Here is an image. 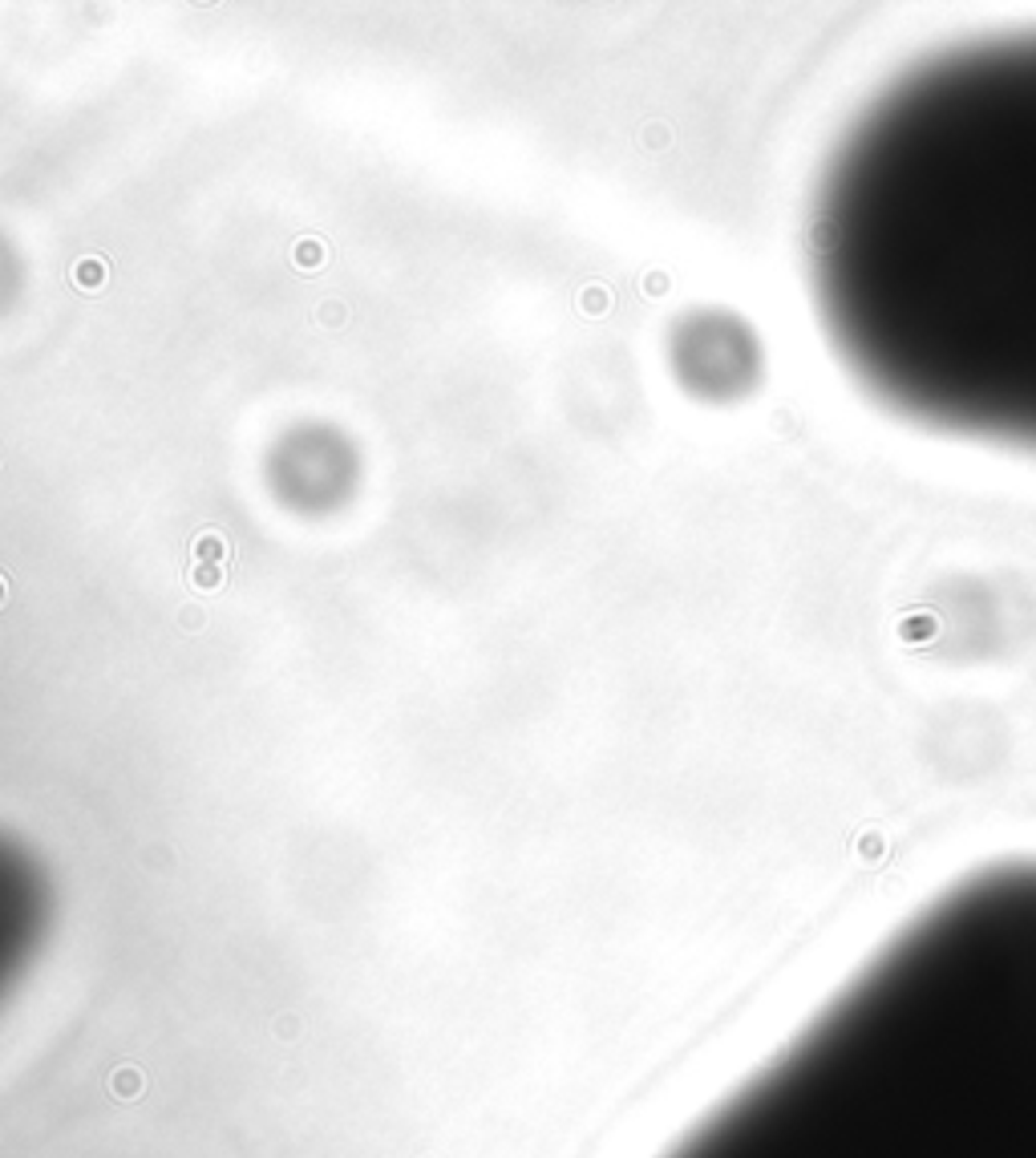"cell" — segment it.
Wrapping results in <instances>:
<instances>
[{
    "mask_svg": "<svg viewBox=\"0 0 1036 1158\" xmlns=\"http://www.w3.org/2000/svg\"><path fill=\"white\" fill-rule=\"evenodd\" d=\"M810 288L887 410L1036 454V28L923 57L830 150Z\"/></svg>",
    "mask_w": 1036,
    "mask_h": 1158,
    "instance_id": "1",
    "label": "cell"
},
{
    "mask_svg": "<svg viewBox=\"0 0 1036 1158\" xmlns=\"http://www.w3.org/2000/svg\"><path fill=\"white\" fill-rule=\"evenodd\" d=\"M665 1158H1036V859L919 907Z\"/></svg>",
    "mask_w": 1036,
    "mask_h": 1158,
    "instance_id": "2",
    "label": "cell"
},
{
    "mask_svg": "<svg viewBox=\"0 0 1036 1158\" xmlns=\"http://www.w3.org/2000/svg\"><path fill=\"white\" fill-rule=\"evenodd\" d=\"M106 272H109V264L102 260V255H81L78 264L69 267V280H73V288H81V292H102Z\"/></svg>",
    "mask_w": 1036,
    "mask_h": 1158,
    "instance_id": "3",
    "label": "cell"
},
{
    "mask_svg": "<svg viewBox=\"0 0 1036 1158\" xmlns=\"http://www.w3.org/2000/svg\"><path fill=\"white\" fill-rule=\"evenodd\" d=\"M190 555H195V563H219L223 567L227 555H231V543L219 531H199L195 543H190Z\"/></svg>",
    "mask_w": 1036,
    "mask_h": 1158,
    "instance_id": "4",
    "label": "cell"
},
{
    "mask_svg": "<svg viewBox=\"0 0 1036 1158\" xmlns=\"http://www.w3.org/2000/svg\"><path fill=\"white\" fill-rule=\"evenodd\" d=\"M292 260H296V267H320L324 260H328V247L320 240H300L292 247Z\"/></svg>",
    "mask_w": 1036,
    "mask_h": 1158,
    "instance_id": "5",
    "label": "cell"
},
{
    "mask_svg": "<svg viewBox=\"0 0 1036 1158\" xmlns=\"http://www.w3.org/2000/svg\"><path fill=\"white\" fill-rule=\"evenodd\" d=\"M223 579H227V572L219 567V563H195V567H190V587H199V592L223 587Z\"/></svg>",
    "mask_w": 1036,
    "mask_h": 1158,
    "instance_id": "6",
    "label": "cell"
},
{
    "mask_svg": "<svg viewBox=\"0 0 1036 1158\" xmlns=\"http://www.w3.org/2000/svg\"><path fill=\"white\" fill-rule=\"evenodd\" d=\"M320 312H324V320H328V324H336V320H345V308H340V304H324V308H320Z\"/></svg>",
    "mask_w": 1036,
    "mask_h": 1158,
    "instance_id": "7",
    "label": "cell"
},
{
    "mask_svg": "<svg viewBox=\"0 0 1036 1158\" xmlns=\"http://www.w3.org/2000/svg\"><path fill=\"white\" fill-rule=\"evenodd\" d=\"M4 599H9V579L0 575V608H4Z\"/></svg>",
    "mask_w": 1036,
    "mask_h": 1158,
    "instance_id": "8",
    "label": "cell"
}]
</instances>
